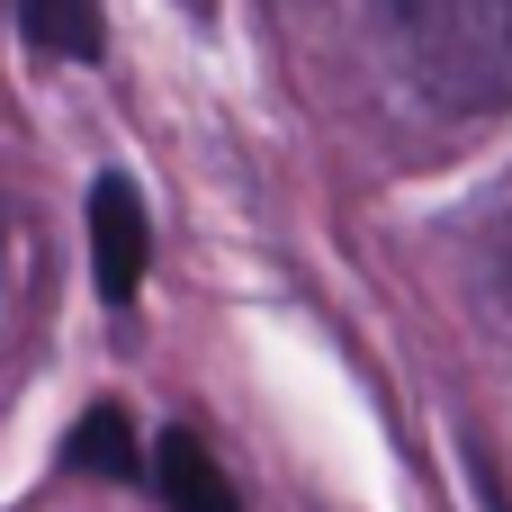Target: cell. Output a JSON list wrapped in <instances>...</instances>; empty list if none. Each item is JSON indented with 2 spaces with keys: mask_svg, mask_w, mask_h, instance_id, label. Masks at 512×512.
I'll use <instances>...</instances> for the list:
<instances>
[{
  "mask_svg": "<svg viewBox=\"0 0 512 512\" xmlns=\"http://www.w3.org/2000/svg\"><path fill=\"white\" fill-rule=\"evenodd\" d=\"M396 27L405 72L459 108V117H495L512 108V0H378Z\"/></svg>",
  "mask_w": 512,
  "mask_h": 512,
  "instance_id": "cell-1",
  "label": "cell"
},
{
  "mask_svg": "<svg viewBox=\"0 0 512 512\" xmlns=\"http://www.w3.org/2000/svg\"><path fill=\"white\" fill-rule=\"evenodd\" d=\"M144 261H153V225H144V198L126 171H99L90 180V279H99V306H135L144 288Z\"/></svg>",
  "mask_w": 512,
  "mask_h": 512,
  "instance_id": "cell-2",
  "label": "cell"
},
{
  "mask_svg": "<svg viewBox=\"0 0 512 512\" xmlns=\"http://www.w3.org/2000/svg\"><path fill=\"white\" fill-rule=\"evenodd\" d=\"M153 495L171 512H243V495H234L225 468H216V450H207L189 423H171V432L153 441Z\"/></svg>",
  "mask_w": 512,
  "mask_h": 512,
  "instance_id": "cell-3",
  "label": "cell"
},
{
  "mask_svg": "<svg viewBox=\"0 0 512 512\" xmlns=\"http://www.w3.org/2000/svg\"><path fill=\"white\" fill-rule=\"evenodd\" d=\"M63 459H72V477H99V486H135V477H144V450H135V432H126L117 405H90V414L72 423Z\"/></svg>",
  "mask_w": 512,
  "mask_h": 512,
  "instance_id": "cell-4",
  "label": "cell"
},
{
  "mask_svg": "<svg viewBox=\"0 0 512 512\" xmlns=\"http://www.w3.org/2000/svg\"><path fill=\"white\" fill-rule=\"evenodd\" d=\"M18 9V36L36 54H63V63H99V0H9Z\"/></svg>",
  "mask_w": 512,
  "mask_h": 512,
  "instance_id": "cell-5",
  "label": "cell"
}]
</instances>
